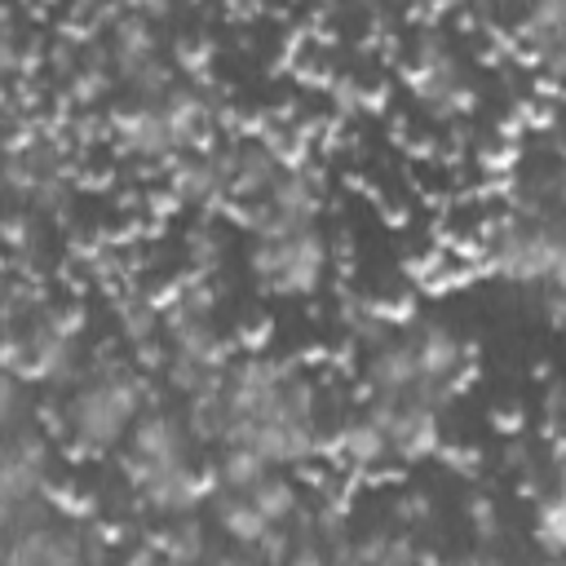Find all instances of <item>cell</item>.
I'll use <instances>...</instances> for the list:
<instances>
[{
  "label": "cell",
  "mask_w": 566,
  "mask_h": 566,
  "mask_svg": "<svg viewBox=\"0 0 566 566\" xmlns=\"http://www.w3.org/2000/svg\"><path fill=\"white\" fill-rule=\"evenodd\" d=\"M562 230L557 221H517L500 217L486 221L478 239V270L504 283H539V287H562Z\"/></svg>",
  "instance_id": "6da1fadb"
},
{
  "label": "cell",
  "mask_w": 566,
  "mask_h": 566,
  "mask_svg": "<svg viewBox=\"0 0 566 566\" xmlns=\"http://www.w3.org/2000/svg\"><path fill=\"white\" fill-rule=\"evenodd\" d=\"M248 270L274 296L305 301V296H314L323 287V274H327V234L318 226H310V230H292L283 239H252Z\"/></svg>",
  "instance_id": "7a4b0ae2"
},
{
  "label": "cell",
  "mask_w": 566,
  "mask_h": 566,
  "mask_svg": "<svg viewBox=\"0 0 566 566\" xmlns=\"http://www.w3.org/2000/svg\"><path fill=\"white\" fill-rule=\"evenodd\" d=\"M411 358H416V380H429V385H447L455 394H464V380L473 371V358H478V345L473 340H460L451 327L433 323V318H416L407 332H402Z\"/></svg>",
  "instance_id": "3957f363"
},
{
  "label": "cell",
  "mask_w": 566,
  "mask_h": 566,
  "mask_svg": "<svg viewBox=\"0 0 566 566\" xmlns=\"http://www.w3.org/2000/svg\"><path fill=\"white\" fill-rule=\"evenodd\" d=\"M106 133L115 142V150L142 159V164H168L177 150V137L168 133V119L159 115V102H124L111 111Z\"/></svg>",
  "instance_id": "277c9868"
},
{
  "label": "cell",
  "mask_w": 566,
  "mask_h": 566,
  "mask_svg": "<svg viewBox=\"0 0 566 566\" xmlns=\"http://www.w3.org/2000/svg\"><path fill=\"white\" fill-rule=\"evenodd\" d=\"M332 455V469L345 473L349 482H363V478H385L389 473V438L358 411V416H345L332 433H327V451Z\"/></svg>",
  "instance_id": "5b68a950"
},
{
  "label": "cell",
  "mask_w": 566,
  "mask_h": 566,
  "mask_svg": "<svg viewBox=\"0 0 566 566\" xmlns=\"http://www.w3.org/2000/svg\"><path fill=\"white\" fill-rule=\"evenodd\" d=\"M124 442H128V451L146 464V473L168 469V464H186L190 451H195V442H190L181 416L168 411V407H146V411L133 420V429H128ZM146 482H150V478H146ZM133 495H137V491H133Z\"/></svg>",
  "instance_id": "8992f818"
},
{
  "label": "cell",
  "mask_w": 566,
  "mask_h": 566,
  "mask_svg": "<svg viewBox=\"0 0 566 566\" xmlns=\"http://www.w3.org/2000/svg\"><path fill=\"white\" fill-rule=\"evenodd\" d=\"M265 203L283 221V230H310V226H318V212H323V168H314V164L283 168L279 181L270 186Z\"/></svg>",
  "instance_id": "52a82bcc"
},
{
  "label": "cell",
  "mask_w": 566,
  "mask_h": 566,
  "mask_svg": "<svg viewBox=\"0 0 566 566\" xmlns=\"http://www.w3.org/2000/svg\"><path fill=\"white\" fill-rule=\"evenodd\" d=\"M438 447H442V416L402 398L398 416L389 424V455L402 460V464H424V460L438 455Z\"/></svg>",
  "instance_id": "ba28073f"
},
{
  "label": "cell",
  "mask_w": 566,
  "mask_h": 566,
  "mask_svg": "<svg viewBox=\"0 0 566 566\" xmlns=\"http://www.w3.org/2000/svg\"><path fill=\"white\" fill-rule=\"evenodd\" d=\"M411 385H416V358H411V349H407L402 336H389L385 345H376L367 354V363H363V389H367V398H394V402H402L411 394Z\"/></svg>",
  "instance_id": "9c48e42d"
},
{
  "label": "cell",
  "mask_w": 566,
  "mask_h": 566,
  "mask_svg": "<svg viewBox=\"0 0 566 566\" xmlns=\"http://www.w3.org/2000/svg\"><path fill=\"white\" fill-rule=\"evenodd\" d=\"M146 539L155 544V553H159L164 566H203V557L212 548L208 544V526L199 517H168Z\"/></svg>",
  "instance_id": "30bf717a"
},
{
  "label": "cell",
  "mask_w": 566,
  "mask_h": 566,
  "mask_svg": "<svg viewBox=\"0 0 566 566\" xmlns=\"http://www.w3.org/2000/svg\"><path fill=\"white\" fill-rule=\"evenodd\" d=\"M531 544L544 553V562L562 557L566 544V504H562V482L544 486L539 500H531Z\"/></svg>",
  "instance_id": "8fae6325"
},
{
  "label": "cell",
  "mask_w": 566,
  "mask_h": 566,
  "mask_svg": "<svg viewBox=\"0 0 566 566\" xmlns=\"http://www.w3.org/2000/svg\"><path fill=\"white\" fill-rule=\"evenodd\" d=\"M208 504H212V517H217V526L226 531V539H230V544H239V548H256V539L270 531V522L248 504V495L217 491Z\"/></svg>",
  "instance_id": "7c38bea8"
},
{
  "label": "cell",
  "mask_w": 566,
  "mask_h": 566,
  "mask_svg": "<svg viewBox=\"0 0 566 566\" xmlns=\"http://www.w3.org/2000/svg\"><path fill=\"white\" fill-rule=\"evenodd\" d=\"M181 424H186V433H190L195 447H221V438H226V429H230V407H226L221 389L186 398Z\"/></svg>",
  "instance_id": "4fadbf2b"
},
{
  "label": "cell",
  "mask_w": 566,
  "mask_h": 566,
  "mask_svg": "<svg viewBox=\"0 0 566 566\" xmlns=\"http://www.w3.org/2000/svg\"><path fill=\"white\" fill-rule=\"evenodd\" d=\"M248 504L270 522V526H287L292 517H296V509L305 504V495H301V482L296 478H287V473H270L265 482H256L252 491H248Z\"/></svg>",
  "instance_id": "5bb4252c"
},
{
  "label": "cell",
  "mask_w": 566,
  "mask_h": 566,
  "mask_svg": "<svg viewBox=\"0 0 566 566\" xmlns=\"http://www.w3.org/2000/svg\"><path fill=\"white\" fill-rule=\"evenodd\" d=\"M274 469L252 451V447H221V455L212 460V478H217V491H234V495H248L256 482H265Z\"/></svg>",
  "instance_id": "9a60e30c"
},
{
  "label": "cell",
  "mask_w": 566,
  "mask_h": 566,
  "mask_svg": "<svg viewBox=\"0 0 566 566\" xmlns=\"http://www.w3.org/2000/svg\"><path fill=\"white\" fill-rule=\"evenodd\" d=\"M115 332H119V340H124L128 349L150 345V340H164V336H159V305H155L150 296H142V292L124 296V301L115 305Z\"/></svg>",
  "instance_id": "2e32d148"
},
{
  "label": "cell",
  "mask_w": 566,
  "mask_h": 566,
  "mask_svg": "<svg viewBox=\"0 0 566 566\" xmlns=\"http://www.w3.org/2000/svg\"><path fill=\"white\" fill-rule=\"evenodd\" d=\"M464 513H469V526H473V535L482 539V544H495L500 535H504V517H500V509H495V495H469V504H464Z\"/></svg>",
  "instance_id": "e0dca14e"
},
{
  "label": "cell",
  "mask_w": 566,
  "mask_h": 566,
  "mask_svg": "<svg viewBox=\"0 0 566 566\" xmlns=\"http://www.w3.org/2000/svg\"><path fill=\"white\" fill-rule=\"evenodd\" d=\"M429 513H433V504H429V495H424V491H402V495H398V504H394V522H398V531L424 526V522H429Z\"/></svg>",
  "instance_id": "ac0fdd59"
},
{
  "label": "cell",
  "mask_w": 566,
  "mask_h": 566,
  "mask_svg": "<svg viewBox=\"0 0 566 566\" xmlns=\"http://www.w3.org/2000/svg\"><path fill=\"white\" fill-rule=\"evenodd\" d=\"M22 62H27V53H22V40H18V31H13V13L0 9V80L13 75Z\"/></svg>",
  "instance_id": "d6986e66"
},
{
  "label": "cell",
  "mask_w": 566,
  "mask_h": 566,
  "mask_svg": "<svg viewBox=\"0 0 566 566\" xmlns=\"http://www.w3.org/2000/svg\"><path fill=\"white\" fill-rule=\"evenodd\" d=\"M203 566H261V557L252 548H239V544H226V548H208Z\"/></svg>",
  "instance_id": "ffe728a7"
},
{
  "label": "cell",
  "mask_w": 566,
  "mask_h": 566,
  "mask_svg": "<svg viewBox=\"0 0 566 566\" xmlns=\"http://www.w3.org/2000/svg\"><path fill=\"white\" fill-rule=\"evenodd\" d=\"M115 566H164V562H159V553H155L150 539H128V548L119 553Z\"/></svg>",
  "instance_id": "44dd1931"
},
{
  "label": "cell",
  "mask_w": 566,
  "mask_h": 566,
  "mask_svg": "<svg viewBox=\"0 0 566 566\" xmlns=\"http://www.w3.org/2000/svg\"><path fill=\"white\" fill-rule=\"evenodd\" d=\"M22 411V394H18V380L0 371V424H13V416Z\"/></svg>",
  "instance_id": "7402d4cb"
},
{
  "label": "cell",
  "mask_w": 566,
  "mask_h": 566,
  "mask_svg": "<svg viewBox=\"0 0 566 566\" xmlns=\"http://www.w3.org/2000/svg\"><path fill=\"white\" fill-rule=\"evenodd\" d=\"M283 566H327V548H318L310 539H296L292 553L283 557Z\"/></svg>",
  "instance_id": "603a6c76"
},
{
  "label": "cell",
  "mask_w": 566,
  "mask_h": 566,
  "mask_svg": "<svg viewBox=\"0 0 566 566\" xmlns=\"http://www.w3.org/2000/svg\"><path fill=\"white\" fill-rule=\"evenodd\" d=\"M438 455H442L451 469H460V473H473V469H478V460H482V455H478V447H447V442L438 447Z\"/></svg>",
  "instance_id": "cb8c5ba5"
},
{
  "label": "cell",
  "mask_w": 566,
  "mask_h": 566,
  "mask_svg": "<svg viewBox=\"0 0 566 566\" xmlns=\"http://www.w3.org/2000/svg\"><path fill=\"white\" fill-rule=\"evenodd\" d=\"M84 566H106V562H84Z\"/></svg>",
  "instance_id": "d4e9b609"
}]
</instances>
